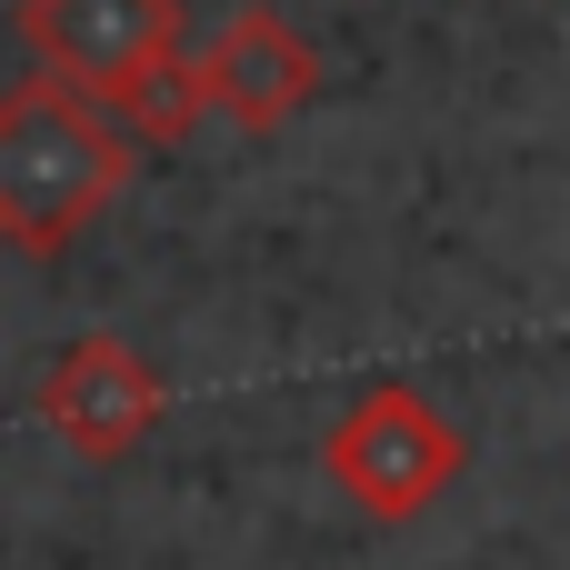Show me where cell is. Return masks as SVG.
<instances>
[{"label": "cell", "mask_w": 570, "mask_h": 570, "mask_svg": "<svg viewBox=\"0 0 570 570\" xmlns=\"http://www.w3.org/2000/svg\"><path fill=\"white\" fill-rule=\"evenodd\" d=\"M160 411H170V381H160L120 331H80V341L40 371V431H50L70 461H90V471L130 461V451L160 431Z\"/></svg>", "instance_id": "obj_3"}, {"label": "cell", "mask_w": 570, "mask_h": 570, "mask_svg": "<svg viewBox=\"0 0 570 570\" xmlns=\"http://www.w3.org/2000/svg\"><path fill=\"white\" fill-rule=\"evenodd\" d=\"M110 120L140 140V150H180L200 120H210V90H200V50L180 40V50H150V60H130L110 90Z\"/></svg>", "instance_id": "obj_6"}, {"label": "cell", "mask_w": 570, "mask_h": 570, "mask_svg": "<svg viewBox=\"0 0 570 570\" xmlns=\"http://www.w3.org/2000/svg\"><path fill=\"white\" fill-rule=\"evenodd\" d=\"M321 471H331V491H341L361 521L401 531V521H421V511H441V501L461 491L471 441H461V421H451L431 391L371 381V391L321 431Z\"/></svg>", "instance_id": "obj_2"}, {"label": "cell", "mask_w": 570, "mask_h": 570, "mask_svg": "<svg viewBox=\"0 0 570 570\" xmlns=\"http://www.w3.org/2000/svg\"><path fill=\"white\" fill-rule=\"evenodd\" d=\"M10 20H20L30 60L80 80V90H110L130 60L190 40V0H20Z\"/></svg>", "instance_id": "obj_5"}, {"label": "cell", "mask_w": 570, "mask_h": 570, "mask_svg": "<svg viewBox=\"0 0 570 570\" xmlns=\"http://www.w3.org/2000/svg\"><path fill=\"white\" fill-rule=\"evenodd\" d=\"M140 170V140L110 120L100 90L60 70H20L0 90V250L60 261Z\"/></svg>", "instance_id": "obj_1"}, {"label": "cell", "mask_w": 570, "mask_h": 570, "mask_svg": "<svg viewBox=\"0 0 570 570\" xmlns=\"http://www.w3.org/2000/svg\"><path fill=\"white\" fill-rule=\"evenodd\" d=\"M200 90H210V110H220L230 130L271 140V130H291V120L321 100V50H311L271 0H250V10H230V20L200 40Z\"/></svg>", "instance_id": "obj_4"}]
</instances>
